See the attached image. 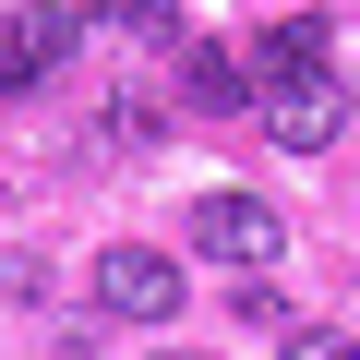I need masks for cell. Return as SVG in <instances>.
Segmentation results:
<instances>
[{"label":"cell","mask_w":360,"mask_h":360,"mask_svg":"<svg viewBox=\"0 0 360 360\" xmlns=\"http://www.w3.org/2000/svg\"><path fill=\"white\" fill-rule=\"evenodd\" d=\"M252 120H264L288 156H324V144L348 132V84H336V72H288V84H252Z\"/></svg>","instance_id":"1"},{"label":"cell","mask_w":360,"mask_h":360,"mask_svg":"<svg viewBox=\"0 0 360 360\" xmlns=\"http://www.w3.org/2000/svg\"><path fill=\"white\" fill-rule=\"evenodd\" d=\"M276 240H288V217H276L264 193H205V205H193V252H205V264L264 276V264H276Z\"/></svg>","instance_id":"2"},{"label":"cell","mask_w":360,"mask_h":360,"mask_svg":"<svg viewBox=\"0 0 360 360\" xmlns=\"http://www.w3.org/2000/svg\"><path fill=\"white\" fill-rule=\"evenodd\" d=\"M96 312H108V324H168V312H180V264H168L156 240H108V252H96Z\"/></svg>","instance_id":"3"},{"label":"cell","mask_w":360,"mask_h":360,"mask_svg":"<svg viewBox=\"0 0 360 360\" xmlns=\"http://www.w3.org/2000/svg\"><path fill=\"white\" fill-rule=\"evenodd\" d=\"M72 13H49V0H37V13H13V25H0V96H25V84H49L60 60H72Z\"/></svg>","instance_id":"4"},{"label":"cell","mask_w":360,"mask_h":360,"mask_svg":"<svg viewBox=\"0 0 360 360\" xmlns=\"http://www.w3.org/2000/svg\"><path fill=\"white\" fill-rule=\"evenodd\" d=\"M168 60H180V96H193L205 120H240V108H252V72H240V60H217L205 37H180Z\"/></svg>","instance_id":"5"},{"label":"cell","mask_w":360,"mask_h":360,"mask_svg":"<svg viewBox=\"0 0 360 360\" xmlns=\"http://www.w3.org/2000/svg\"><path fill=\"white\" fill-rule=\"evenodd\" d=\"M240 72H252V84H288V72H324V13H288V25H264Z\"/></svg>","instance_id":"6"},{"label":"cell","mask_w":360,"mask_h":360,"mask_svg":"<svg viewBox=\"0 0 360 360\" xmlns=\"http://www.w3.org/2000/svg\"><path fill=\"white\" fill-rule=\"evenodd\" d=\"M276 360H360V336H336V324H276Z\"/></svg>","instance_id":"7"},{"label":"cell","mask_w":360,"mask_h":360,"mask_svg":"<svg viewBox=\"0 0 360 360\" xmlns=\"http://www.w3.org/2000/svg\"><path fill=\"white\" fill-rule=\"evenodd\" d=\"M120 25L156 37V49H180V0H120Z\"/></svg>","instance_id":"8"}]
</instances>
